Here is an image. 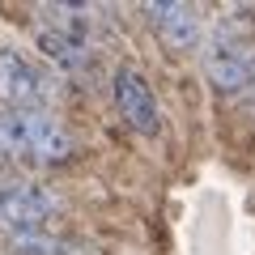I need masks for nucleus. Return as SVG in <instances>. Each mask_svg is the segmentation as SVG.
<instances>
[{"mask_svg":"<svg viewBox=\"0 0 255 255\" xmlns=\"http://www.w3.org/2000/svg\"><path fill=\"white\" fill-rule=\"evenodd\" d=\"M111 94H115V107H119V115H124V124L132 128V132L153 136L157 128H162L157 94H153V85L145 81L140 68H132V64L115 68V77H111Z\"/></svg>","mask_w":255,"mask_h":255,"instance_id":"nucleus-4","label":"nucleus"},{"mask_svg":"<svg viewBox=\"0 0 255 255\" xmlns=\"http://www.w3.org/2000/svg\"><path fill=\"white\" fill-rule=\"evenodd\" d=\"M55 217V196L38 183L9 179L0 183V230L9 234H38Z\"/></svg>","mask_w":255,"mask_h":255,"instance_id":"nucleus-3","label":"nucleus"},{"mask_svg":"<svg viewBox=\"0 0 255 255\" xmlns=\"http://www.w3.org/2000/svg\"><path fill=\"white\" fill-rule=\"evenodd\" d=\"M145 13H149V21H153V30L162 34V43L174 47V51H191V47L204 43L200 13L191 9V4H179V0H153Z\"/></svg>","mask_w":255,"mask_h":255,"instance_id":"nucleus-6","label":"nucleus"},{"mask_svg":"<svg viewBox=\"0 0 255 255\" xmlns=\"http://www.w3.org/2000/svg\"><path fill=\"white\" fill-rule=\"evenodd\" d=\"M73 153V132L43 107H13L0 111V157L55 166Z\"/></svg>","mask_w":255,"mask_h":255,"instance_id":"nucleus-2","label":"nucleus"},{"mask_svg":"<svg viewBox=\"0 0 255 255\" xmlns=\"http://www.w3.org/2000/svg\"><path fill=\"white\" fill-rule=\"evenodd\" d=\"M204 77L217 94H247L255 77V13H230L204 38Z\"/></svg>","mask_w":255,"mask_h":255,"instance_id":"nucleus-1","label":"nucleus"},{"mask_svg":"<svg viewBox=\"0 0 255 255\" xmlns=\"http://www.w3.org/2000/svg\"><path fill=\"white\" fill-rule=\"evenodd\" d=\"M47 94H51V77L34 60H26L17 47H0V107H34Z\"/></svg>","mask_w":255,"mask_h":255,"instance_id":"nucleus-5","label":"nucleus"},{"mask_svg":"<svg viewBox=\"0 0 255 255\" xmlns=\"http://www.w3.org/2000/svg\"><path fill=\"white\" fill-rule=\"evenodd\" d=\"M247 98H251V102H255V77H251V90H247Z\"/></svg>","mask_w":255,"mask_h":255,"instance_id":"nucleus-7","label":"nucleus"}]
</instances>
